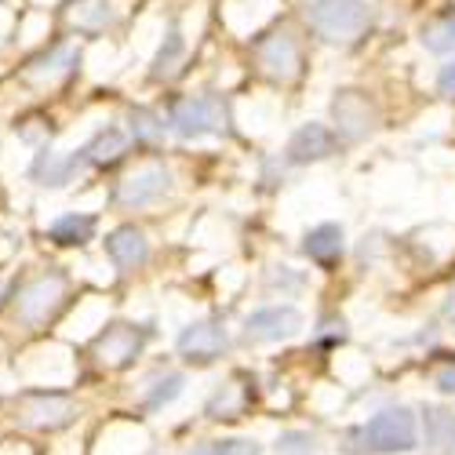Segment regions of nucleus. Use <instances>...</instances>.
<instances>
[{"instance_id":"f257e3e1","label":"nucleus","mask_w":455,"mask_h":455,"mask_svg":"<svg viewBox=\"0 0 455 455\" xmlns=\"http://www.w3.org/2000/svg\"><path fill=\"white\" fill-rule=\"evenodd\" d=\"M368 22L371 12L364 0H310V26L324 44H354Z\"/></svg>"},{"instance_id":"f03ea898","label":"nucleus","mask_w":455,"mask_h":455,"mask_svg":"<svg viewBox=\"0 0 455 455\" xmlns=\"http://www.w3.org/2000/svg\"><path fill=\"white\" fill-rule=\"evenodd\" d=\"M364 451H375V455H404V451H415L419 444V430H415V415L408 408H383L375 411L371 419L357 430Z\"/></svg>"},{"instance_id":"7ed1b4c3","label":"nucleus","mask_w":455,"mask_h":455,"mask_svg":"<svg viewBox=\"0 0 455 455\" xmlns=\"http://www.w3.org/2000/svg\"><path fill=\"white\" fill-rule=\"evenodd\" d=\"M168 124L179 139H204L226 132V106L219 95H186L172 102Z\"/></svg>"},{"instance_id":"20e7f679","label":"nucleus","mask_w":455,"mask_h":455,"mask_svg":"<svg viewBox=\"0 0 455 455\" xmlns=\"http://www.w3.org/2000/svg\"><path fill=\"white\" fill-rule=\"evenodd\" d=\"M255 66L262 77L277 84H291L302 69V44L291 29H274L255 44Z\"/></svg>"},{"instance_id":"39448f33","label":"nucleus","mask_w":455,"mask_h":455,"mask_svg":"<svg viewBox=\"0 0 455 455\" xmlns=\"http://www.w3.org/2000/svg\"><path fill=\"white\" fill-rule=\"evenodd\" d=\"M62 299H66V274H59V270L41 274V277H33V281L19 291L15 317H19L26 328H41V324H48V321L59 314Z\"/></svg>"},{"instance_id":"423d86ee","label":"nucleus","mask_w":455,"mask_h":455,"mask_svg":"<svg viewBox=\"0 0 455 455\" xmlns=\"http://www.w3.org/2000/svg\"><path fill=\"white\" fill-rule=\"evenodd\" d=\"M331 121H335L339 135L357 142V139H368L375 132L379 113H375V102L364 92L343 88V92H335V99H331Z\"/></svg>"},{"instance_id":"0eeeda50","label":"nucleus","mask_w":455,"mask_h":455,"mask_svg":"<svg viewBox=\"0 0 455 455\" xmlns=\"http://www.w3.org/2000/svg\"><path fill=\"white\" fill-rule=\"evenodd\" d=\"M149 328H139V324H109L99 339H95V361L106 364V368H124L132 364L139 354H142V343H146Z\"/></svg>"},{"instance_id":"6e6552de","label":"nucleus","mask_w":455,"mask_h":455,"mask_svg":"<svg viewBox=\"0 0 455 455\" xmlns=\"http://www.w3.org/2000/svg\"><path fill=\"white\" fill-rule=\"evenodd\" d=\"M302 331V314L295 307H262L244 317V339L248 343H284V339Z\"/></svg>"},{"instance_id":"1a4fd4ad","label":"nucleus","mask_w":455,"mask_h":455,"mask_svg":"<svg viewBox=\"0 0 455 455\" xmlns=\"http://www.w3.org/2000/svg\"><path fill=\"white\" fill-rule=\"evenodd\" d=\"M164 194H172V172L164 164H146L117 186V204L121 208H146V204H157Z\"/></svg>"},{"instance_id":"9d476101","label":"nucleus","mask_w":455,"mask_h":455,"mask_svg":"<svg viewBox=\"0 0 455 455\" xmlns=\"http://www.w3.org/2000/svg\"><path fill=\"white\" fill-rule=\"evenodd\" d=\"M179 354L186 361H194V364H212L226 354V347H230V335H226L222 324L215 321H194V324H186L179 331Z\"/></svg>"},{"instance_id":"9b49d317","label":"nucleus","mask_w":455,"mask_h":455,"mask_svg":"<svg viewBox=\"0 0 455 455\" xmlns=\"http://www.w3.org/2000/svg\"><path fill=\"white\" fill-rule=\"evenodd\" d=\"M77 404L66 394H48V390H33L22 397V423L36 427V430H62L73 423Z\"/></svg>"},{"instance_id":"f8f14e48","label":"nucleus","mask_w":455,"mask_h":455,"mask_svg":"<svg viewBox=\"0 0 455 455\" xmlns=\"http://www.w3.org/2000/svg\"><path fill=\"white\" fill-rule=\"evenodd\" d=\"M331 154H335V132L324 128V124H317V121L299 124L291 132L288 146H284V157L291 164H317V161H324Z\"/></svg>"},{"instance_id":"ddd939ff","label":"nucleus","mask_w":455,"mask_h":455,"mask_svg":"<svg viewBox=\"0 0 455 455\" xmlns=\"http://www.w3.org/2000/svg\"><path fill=\"white\" fill-rule=\"evenodd\" d=\"M102 244H106V255L113 259L117 270H139L149 259V241L139 226H117L113 234H106Z\"/></svg>"},{"instance_id":"4468645a","label":"nucleus","mask_w":455,"mask_h":455,"mask_svg":"<svg viewBox=\"0 0 455 455\" xmlns=\"http://www.w3.org/2000/svg\"><path fill=\"white\" fill-rule=\"evenodd\" d=\"M302 251H307V259H314L317 267H335V262L343 259V251H347L343 226H335V222L314 226V230L302 237Z\"/></svg>"},{"instance_id":"2eb2a0df","label":"nucleus","mask_w":455,"mask_h":455,"mask_svg":"<svg viewBox=\"0 0 455 455\" xmlns=\"http://www.w3.org/2000/svg\"><path fill=\"white\" fill-rule=\"evenodd\" d=\"M84 164H88L84 161V149H77V154H66V157L44 149V154H36L29 175L41 182V186H66V182H73V175H81Z\"/></svg>"},{"instance_id":"dca6fc26","label":"nucleus","mask_w":455,"mask_h":455,"mask_svg":"<svg viewBox=\"0 0 455 455\" xmlns=\"http://www.w3.org/2000/svg\"><path fill=\"white\" fill-rule=\"evenodd\" d=\"M95 215H84V212H69V215H62V219H55L52 226H48V237L55 241V244H62V248H77V244H88L92 237H95Z\"/></svg>"},{"instance_id":"f3484780","label":"nucleus","mask_w":455,"mask_h":455,"mask_svg":"<svg viewBox=\"0 0 455 455\" xmlns=\"http://www.w3.org/2000/svg\"><path fill=\"white\" fill-rule=\"evenodd\" d=\"M77 66V48H69V44H59V48H52L48 55H41V59H33L29 66H26V77L29 81H59V77H66V73Z\"/></svg>"},{"instance_id":"a211bd4d","label":"nucleus","mask_w":455,"mask_h":455,"mask_svg":"<svg viewBox=\"0 0 455 455\" xmlns=\"http://www.w3.org/2000/svg\"><path fill=\"white\" fill-rule=\"evenodd\" d=\"M128 154V135L117 128H102L88 146H84V161L95 168H109Z\"/></svg>"},{"instance_id":"6ab92c4d","label":"nucleus","mask_w":455,"mask_h":455,"mask_svg":"<svg viewBox=\"0 0 455 455\" xmlns=\"http://www.w3.org/2000/svg\"><path fill=\"white\" fill-rule=\"evenodd\" d=\"M186 387V379L179 371H157V375H149L146 383H142V408L146 411H161L164 404H172Z\"/></svg>"},{"instance_id":"aec40b11","label":"nucleus","mask_w":455,"mask_h":455,"mask_svg":"<svg viewBox=\"0 0 455 455\" xmlns=\"http://www.w3.org/2000/svg\"><path fill=\"white\" fill-rule=\"evenodd\" d=\"M69 19L81 33H102L113 19H117V12H113L109 0H77V8H73Z\"/></svg>"},{"instance_id":"412c9836","label":"nucleus","mask_w":455,"mask_h":455,"mask_svg":"<svg viewBox=\"0 0 455 455\" xmlns=\"http://www.w3.org/2000/svg\"><path fill=\"white\" fill-rule=\"evenodd\" d=\"M132 139L135 142H149V146H157L161 139H164V132H168V124L157 117L154 109H142V106H135L132 109Z\"/></svg>"},{"instance_id":"4be33fe9","label":"nucleus","mask_w":455,"mask_h":455,"mask_svg":"<svg viewBox=\"0 0 455 455\" xmlns=\"http://www.w3.org/2000/svg\"><path fill=\"white\" fill-rule=\"evenodd\" d=\"M182 59H186V41H182V33H179V29H172V33L164 36V44H161L157 59H154V77H157V81H161V77H172Z\"/></svg>"},{"instance_id":"5701e85b","label":"nucleus","mask_w":455,"mask_h":455,"mask_svg":"<svg viewBox=\"0 0 455 455\" xmlns=\"http://www.w3.org/2000/svg\"><path fill=\"white\" fill-rule=\"evenodd\" d=\"M204 411H208V419H234V415L241 411V394H237V387H234V383L219 387V390L212 394V401L204 404Z\"/></svg>"},{"instance_id":"b1692460","label":"nucleus","mask_w":455,"mask_h":455,"mask_svg":"<svg viewBox=\"0 0 455 455\" xmlns=\"http://www.w3.org/2000/svg\"><path fill=\"white\" fill-rule=\"evenodd\" d=\"M314 434H302V430H291V434H281L277 437V451L281 455H310L314 451Z\"/></svg>"},{"instance_id":"393cba45","label":"nucleus","mask_w":455,"mask_h":455,"mask_svg":"<svg viewBox=\"0 0 455 455\" xmlns=\"http://www.w3.org/2000/svg\"><path fill=\"white\" fill-rule=\"evenodd\" d=\"M215 455H262V444L251 437H226L215 441Z\"/></svg>"},{"instance_id":"a878e982","label":"nucleus","mask_w":455,"mask_h":455,"mask_svg":"<svg viewBox=\"0 0 455 455\" xmlns=\"http://www.w3.org/2000/svg\"><path fill=\"white\" fill-rule=\"evenodd\" d=\"M423 44H427V52H434V55H448V52H455L451 36H448V29H444L441 22L423 29Z\"/></svg>"},{"instance_id":"bb28decb","label":"nucleus","mask_w":455,"mask_h":455,"mask_svg":"<svg viewBox=\"0 0 455 455\" xmlns=\"http://www.w3.org/2000/svg\"><path fill=\"white\" fill-rule=\"evenodd\" d=\"M270 284H274V288H288V291H295V288L307 284V277L295 274L291 267H274V270H270Z\"/></svg>"},{"instance_id":"cd10ccee","label":"nucleus","mask_w":455,"mask_h":455,"mask_svg":"<svg viewBox=\"0 0 455 455\" xmlns=\"http://www.w3.org/2000/svg\"><path fill=\"white\" fill-rule=\"evenodd\" d=\"M317 335L324 339V343H335V339L343 343V339H347V321H343V317H324Z\"/></svg>"},{"instance_id":"c85d7f7f","label":"nucleus","mask_w":455,"mask_h":455,"mask_svg":"<svg viewBox=\"0 0 455 455\" xmlns=\"http://www.w3.org/2000/svg\"><path fill=\"white\" fill-rule=\"evenodd\" d=\"M434 387H437L441 394L455 397V361H448V364H441V368L434 371Z\"/></svg>"},{"instance_id":"c756f323","label":"nucleus","mask_w":455,"mask_h":455,"mask_svg":"<svg viewBox=\"0 0 455 455\" xmlns=\"http://www.w3.org/2000/svg\"><path fill=\"white\" fill-rule=\"evenodd\" d=\"M437 92H441L444 99H455V59L441 66V73H437Z\"/></svg>"},{"instance_id":"7c9ffc66","label":"nucleus","mask_w":455,"mask_h":455,"mask_svg":"<svg viewBox=\"0 0 455 455\" xmlns=\"http://www.w3.org/2000/svg\"><path fill=\"white\" fill-rule=\"evenodd\" d=\"M441 26H444V29H448V36H451V44H455V12H451V15H448V19H444V22H441Z\"/></svg>"},{"instance_id":"2f4dec72","label":"nucleus","mask_w":455,"mask_h":455,"mask_svg":"<svg viewBox=\"0 0 455 455\" xmlns=\"http://www.w3.org/2000/svg\"><path fill=\"white\" fill-rule=\"evenodd\" d=\"M186 455H215V444H201V448H194V451H186Z\"/></svg>"},{"instance_id":"473e14b6","label":"nucleus","mask_w":455,"mask_h":455,"mask_svg":"<svg viewBox=\"0 0 455 455\" xmlns=\"http://www.w3.org/2000/svg\"><path fill=\"white\" fill-rule=\"evenodd\" d=\"M444 317H448V321H455V291H451V299H448V307H444Z\"/></svg>"},{"instance_id":"72a5a7b5","label":"nucleus","mask_w":455,"mask_h":455,"mask_svg":"<svg viewBox=\"0 0 455 455\" xmlns=\"http://www.w3.org/2000/svg\"><path fill=\"white\" fill-rule=\"evenodd\" d=\"M451 448H455V419H451Z\"/></svg>"},{"instance_id":"f704fd0d","label":"nucleus","mask_w":455,"mask_h":455,"mask_svg":"<svg viewBox=\"0 0 455 455\" xmlns=\"http://www.w3.org/2000/svg\"><path fill=\"white\" fill-rule=\"evenodd\" d=\"M149 455H161V451H149Z\"/></svg>"}]
</instances>
